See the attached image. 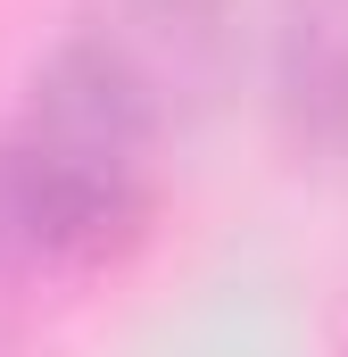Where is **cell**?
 Returning <instances> with one entry per match:
<instances>
[{
    "label": "cell",
    "instance_id": "cell-1",
    "mask_svg": "<svg viewBox=\"0 0 348 357\" xmlns=\"http://www.w3.org/2000/svg\"><path fill=\"white\" fill-rule=\"evenodd\" d=\"M166 125L91 42L58 33L0 125V208L17 216L42 274H100L158 225Z\"/></svg>",
    "mask_w": 348,
    "mask_h": 357
},
{
    "label": "cell",
    "instance_id": "cell-2",
    "mask_svg": "<svg viewBox=\"0 0 348 357\" xmlns=\"http://www.w3.org/2000/svg\"><path fill=\"white\" fill-rule=\"evenodd\" d=\"M67 33L141 91L166 133L224 108L249 67V0H84Z\"/></svg>",
    "mask_w": 348,
    "mask_h": 357
},
{
    "label": "cell",
    "instance_id": "cell-3",
    "mask_svg": "<svg viewBox=\"0 0 348 357\" xmlns=\"http://www.w3.org/2000/svg\"><path fill=\"white\" fill-rule=\"evenodd\" d=\"M265 116L307 175H348V0H265Z\"/></svg>",
    "mask_w": 348,
    "mask_h": 357
},
{
    "label": "cell",
    "instance_id": "cell-4",
    "mask_svg": "<svg viewBox=\"0 0 348 357\" xmlns=\"http://www.w3.org/2000/svg\"><path fill=\"white\" fill-rule=\"evenodd\" d=\"M42 282H50V274H42V258L25 250L17 216L0 208V349H8V333H17V316H25V299H33Z\"/></svg>",
    "mask_w": 348,
    "mask_h": 357
}]
</instances>
